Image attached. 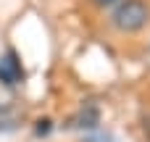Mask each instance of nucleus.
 <instances>
[{"label":"nucleus","instance_id":"f257e3e1","mask_svg":"<svg viewBox=\"0 0 150 142\" xmlns=\"http://www.w3.org/2000/svg\"><path fill=\"white\" fill-rule=\"evenodd\" d=\"M150 18V8L142 3V0H121L111 16V24L119 29V32H140Z\"/></svg>","mask_w":150,"mask_h":142},{"label":"nucleus","instance_id":"f03ea898","mask_svg":"<svg viewBox=\"0 0 150 142\" xmlns=\"http://www.w3.org/2000/svg\"><path fill=\"white\" fill-rule=\"evenodd\" d=\"M24 82V69H21V61L13 50H8L3 58H0V84H8V87H16Z\"/></svg>","mask_w":150,"mask_h":142},{"label":"nucleus","instance_id":"7ed1b4c3","mask_svg":"<svg viewBox=\"0 0 150 142\" xmlns=\"http://www.w3.org/2000/svg\"><path fill=\"white\" fill-rule=\"evenodd\" d=\"M95 124H98V108H92V105H90L87 111H82V113H79V124H76V126H87V129H92Z\"/></svg>","mask_w":150,"mask_h":142},{"label":"nucleus","instance_id":"20e7f679","mask_svg":"<svg viewBox=\"0 0 150 142\" xmlns=\"http://www.w3.org/2000/svg\"><path fill=\"white\" fill-rule=\"evenodd\" d=\"M11 105H13V92H11V87H8V84H0V116H3V113H8V111H11Z\"/></svg>","mask_w":150,"mask_h":142},{"label":"nucleus","instance_id":"39448f33","mask_svg":"<svg viewBox=\"0 0 150 142\" xmlns=\"http://www.w3.org/2000/svg\"><path fill=\"white\" fill-rule=\"evenodd\" d=\"M47 124H50V121H40V126H37V134H45V132H47V129H50V126H47Z\"/></svg>","mask_w":150,"mask_h":142},{"label":"nucleus","instance_id":"423d86ee","mask_svg":"<svg viewBox=\"0 0 150 142\" xmlns=\"http://www.w3.org/2000/svg\"><path fill=\"white\" fill-rule=\"evenodd\" d=\"M98 5H111V3H116V0H95Z\"/></svg>","mask_w":150,"mask_h":142}]
</instances>
